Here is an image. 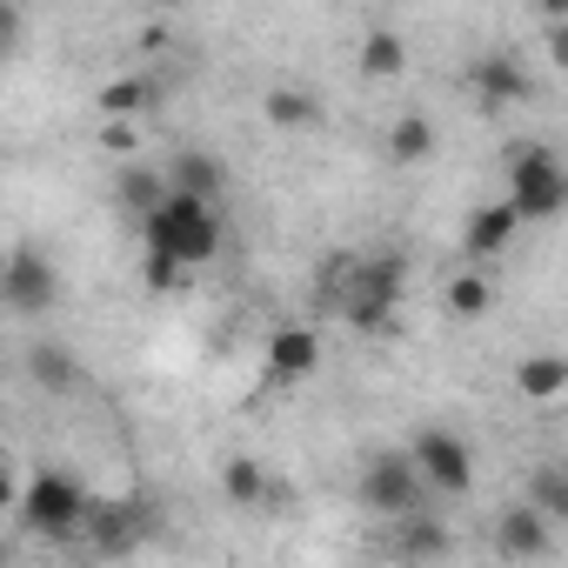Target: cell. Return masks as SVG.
<instances>
[{
    "label": "cell",
    "instance_id": "cell-11",
    "mask_svg": "<svg viewBox=\"0 0 568 568\" xmlns=\"http://www.w3.org/2000/svg\"><path fill=\"white\" fill-rule=\"evenodd\" d=\"M408 288V261L402 254H362L348 267V302H375V308H402Z\"/></svg>",
    "mask_w": 568,
    "mask_h": 568
},
{
    "label": "cell",
    "instance_id": "cell-20",
    "mask_svg": "<svg viewBox=\"0 0 568 568\" xmlns=\"http://www.w3.org/2000/svg\"><path fill=\"white\" fill-rule=\"evenodd\" d=\"M28 368H34V388H48V395H74L81 388V362L68 348H54V342H34Z\"/></svg>",
    "mask_w": 568,
    "mask_h": 568
},
{
    "label": "cell",
    "instance_id": "cell-23",
    "mask_svg": "<svg viewBox=\"0 0 568 568\" xmlns=\"http://www.w3.org/2000/svg\"><path fill=\"white\" fill-rule=\"evenodd\" d=\"M402 68H408L402 34H395V28H368V41H362V74H368V81H388V74H402Z\"/></svg>",
    "mask_w": 568,
    "mask_h": 568
},
{
    "label": "cell",
    "instance_id": "cell-17",
    "mask_svg": "<svg viewBox=\"0 0 568 568\" xmlns=\"http://www.w3.org/2000/svg\"><path fill=\"white\" fill-rule=\"evenodd\" d=\"M515 395L521 402H561L568 395V355H521L515 362Z\"/></svg>",
    "mask_w": 568,
    "mask_h": 568
},
{
    "label": "cell",
    "instance_id": "cell-5",
    "mask_svg": "<svg viewBox=\"0 0 568 568\" xmlns=\"http://www.w3.org/2000/svg\"><path fill=\"white\" fill-rule=\"evenodd\" d=\"M154 535H161V508L148 495H114V501H94V515H88V548L108 555V561L134 555Z\"/></svg>",
    "mask_w": 568,
    "mask_h": 568
},
{
    "label": "cell",
    "instance_id": "cell-28",
    "mask_svg": "<svg viewBox=\"0 0 568 568\" xmlns=\"http://www.w3.org/2000/svg\"><path fill=\"white\" fill-rule=\"evenodd\" d=\"M541 48H548V61H555V68H561V74H568V21H555V28H548V41H541Z\"/></svg>",
    "mask_w": 568,
    "mask_h": 568
},
{
    "label": "cell",
    "instance_id": "cell-21",
    "mask_svg": "<svg viewBox=\"0 0 568 568\" xmlns=\"http://www.w3.org/2000/svg\"><path fill=\"white\" fill-rule=\"evenodd\" d=\"M261 114H267L274 128H315V121H322V101H315L308 88H267V94H261Z\"/></svg>",
    "mask_w": 568,
    "mask_h": 568
},
{
    "label": "cell",
    "instance_id": "cell-12",
    "mask_svg": "<svg viewBox=\"0 0 568 568\" xmlns=\"http://www.w3.org/2000/svg\"><path fill=\"white\" fill-rule=\"evenodd\" d=\"M168 187L221 207V194H227V161H221V154H207V148H181V154L168 161Z\"/></svg>",
    "mask_w": 568,
    "mask_h": 568
},
{
    "label": "cell",
    "instance_id": "cell-22",
    "mask_svg": "<svg viewBox=\"0 0 568 568\" xmlns=\"http://www.w3.org/2000/svg\"><path fill=\"white\" fill-rule=\"evenodd\" d=\"M488 308H495L488 274H481V267H462V274L448 281V315H455V322H481Z\"/></svg>",
    "mask_w": 568,
    "mask_h": 568
},
{
    "label": "cell",
    "instance_id": "cell-13",
    "mask_svg": "<svg viewBox=\"0 0 568 568\" xmlns=\"http://www.w3.org/2000/svg\"><path fill=\"white\" fill-rule=\"evenodd\" d=\"M515 227H521V214H515L508 201H481V207L468 214V227H462V254L481 267V261H495V254L515 241Z\"/></svg>",
    "mask_w": 568,
    "mask_h": 568
},
{
    "label": "cell",
    "instance_id": "cell-6",
    "mask_svg": "<svg viewBox=\"0 0 568 568\" xmlns=\"http://www.w3.org/2000/svg\"><path fill=\"white\" fill-rule=\"evenodd\" d=\"M408 455H415L428 495H468V488H475V448H468L455 428H422V435L408 442Z\"/></svg>",
    "mask_w": 568,
    "mask_h": 568
},
{
    "label": "cell",
    "instance_id": "cell-7",
    "mask_svg": "<svg viewBox=\"0 0 568 568\" xmlns=\"http://www.w3.org/2000/svg\"><path fill=\"white\" fill-rule=\"evenodd\" d=\"M0 295H8V308L21 315V322H34V315H48L54 302H61V274H54V261L41 254V247H14L8 254V267H0Z\"/></svg>",
    "mask_w": 568,
    "mask_h": 568
},
{
    "label": "cell",
    "instance_id": "cell-9",
    "mask_svg": "<svg viewBox=\"0 0 568 568\" xmlns=\"http://www.w3.org/2000/svg\"><path fill=\"white\" fill-rule=\"evenodd\" d=\"M468 88H475V101H481V114H508L515 101H528V68H521V54L515 48H488V54H475V68H468Z\"/></svg>",
    "mask_w": 568,
    "mask_h": 568
},
{
    "label": "cell",
    "instance_id": "cell-14",
    "mask_svg": "<svg viewBox=\"0 0 568 568\" xmlns=\"http://www.w3.org/2000/svg\"><path fill=\"white\" fill-rule=\"evenodd\" d=\"M161 101V88L148 81V74H121V81H108L101 94H94V108H101V128H134L148 108Z\"/></svg>",
    "mask_w": 568,
    "mask_h": 568
},
{
    "label": "cell",
    "instance_id": "cell-16",
    "mask_svg": "<svg viewBox=\"0 0 568 568\" xmlns=\"http://www.w3.org/2000/svg\"><path fill=\"white\" fill-rule=\"evenodd\" d=\"M448 548H455V528L435 515H408L395 535V561H408V568H435V561H448Z\"/></svg>",
    "mask_w": 568,
    "mask_h": 568
},
{
    "label": "cell",
    "instance_id": "cell-15",
    "mask_svg": "<svg viewBox=\"0 0 568 568\" xmlns=\"http://www.w3.org/2000/svg\"><path fill=\"white\" fill-rule=\"evenodd\" d=\"M174 187L161 181V168H148V161H128L121 174H114V201H121V214H134L141 227L161 214V201H168Z\"/></svg>",
    "mask_w": 568,
    "mask_h": 568
},
{
    "label": "cell",
    "instance_id": "cell-8",
    "mask_svg": "<svg viewBox=\"0 0 568 568\" xmlns=\"http://www.w3.org/2000/svg\"><path fill=\"white\" fill-rule=\"evenodd\" d=\"M315 368H322V335H315V328L281 322V328L267 335V348H261V375H267L274 388H302Z\"/></svg>",
    "mask_w": 568,
    "mask_h": 568
},
{
    "label": "cell",
    "instance_id": "cell-25",
    "mask_svg": "<svg viewBox=\"0 0 568 568\" xmlns=\"http://www.w3.org/2000/svg\"><path fill=\"white\" fill-rule=\"evenodd\" d=\"M342 315L355 335H395L402 328V308H375V302H342Z\"/></svg>",
    "mask_w": 568,
    "mask_h": 568
},
{
    "label": "cell",
    "instance_id": "cell-27",
    "mask_svg": "<svg viewBox=\"0 0 568 568\" xmlns=\"http://www.w3.org/2000/svg\"><path fill=\"white\" fill-rule=\"evenodd\" d=\"M14 41H21V8L0 0V54H14Z\"/></svg>",
    "mask_w": 568,
    "mask_h": 568
},
{
    "label": "cell",
    "instance_id": "cell-26",
    "mask_svg": "<svg viewBox=\"0 0 568 568\" xmlns=\"http://www.w3.org/2000/svg\"><path fill=\"white\" fill-rule=\"evenodd\" d=\"M181 274H187L181 261H168V254H148V288H154V295H161V288H181Z\"/></svg>",
    "mask_w": 568,
    "mask_h": 568
},
{
    "label": "cell",
    "instance_id": "cell-29",
    "mask_svg": "<svg viewBox=\"0 0 568 568\" xmlns=\"http://www.w3.org/2000/svg\"><path fill=\"white\" fill-rule=\"evenodd\" d=\"M101 141H108L114 154H128V148H134V128H101Z\"/></svg>",
    "mask_w": 568,
    "mask_h": 568
},
{
    "label": "cell",
    "instance_id": "cell-4",
    "mask_svg": "<svg viewBox=\"0 0 568 568\" xmlns=\"http://www.w3.org/2000/svg\"><path fill=\"white\" fill-rule=\"evenodd\" d=\"M422 501H428V481H422V468H415L408 448H388V455H375L362 468V508L368 515L408 521V515H422Z\"/></svg>",
    "mask_w": 568,
    "mask_h": 568
},
{
    "label": "cell",
    "instance_id": "cell-24",
    "mask_svg": "<svg viewBox=\"0 0 568 568\" xmlns=\"http://www.w3.org/2000/svg\"><path fill=\"white\" fill-rule=\"evenodd\" d=\"M521 501H535L548 521H568V468H535Z\"/></svg>",
    "mask_w": 568,
    "mask_h": 568
},
{
    "label": "cell",
    "instance_id": "cell-10",
    "mask_svg": "<svg viewBox=\"0 0 568 568\" xmlns=\"http://www.w3.org/2000/svg\"><path fill=\"white\" fill-rule=\"evenodd\" d=\"M548 548H555V521H548L535 501H515V508L495 515V555H501V561H521V568H528V561H541Z\"/></svg>",
    "mask_w": 568,
    "mask_h": 568
},
{
    "label": "cell",
    "instance_id": "cell-1",
    "mask_svg": "<svg viewBox=\"0 0 568 568\" xmlns=\"http://www.w3.org/2000/svg\"><path fill=\"white\" fill-rule=\"evenodd\" d=\"M88 515H94V501H88V481L74 475V468H41L28 488H21V521H28V535L34 541H81L88 535Z\"/></svg>",
    "mask_w": 568,
    "mask_h": 568
},
{
    "label": "cell",
    "instance_id": "cell-19",
    "mask_svg": "<svg viewBox=\"0 0 568 568\" xmlns=\"http://www.w3.org/2000/svg\"><path fill=\"white\" fill-rule=\"evenodd\" d=\"M221 495H227L234 508H267V501H274V475H267L254 455H234V462L221 468Z\"/></svg>",
    "mask_w": 568,
    "mask_h": 568
},
{
    "label": "cell",
    "instance_id": "cell-3",
    "mask_svg": "<svg viewBox=\"0 0 568 568\" xmlns=\"http://www.w3.org/2000/svg\"><path fill=\"white\" fill-rule=\"evenodd\" d=\"M508 207L521 221H561L568 214V161L541 141H521L508 154Z\"/></svg>",
    "mask_w": 568,
    "mask_h": 568
},
{
    "label": "cell",
    "instance_id": "cell-18",
    "mask_svg": "<svg viewBox=\"0 0 568 568\" xmlns=\"http://www.w3.org/2000/svg\"><path fill=\"white\" fill-rule=\"evenodd\" d=\"M435 148H442V134H435L428 114H402L388 128V161L395 168H422V161H435Z\"/></svg>",
    "mask_w": 568,
    "mask_h": 568
},
{
    "label": "cell",
    "instance_id": "cell-2",
    "mask_svg": "<svg viewBox=\"0 0 568 568\" xmlns=\"http://www.w3.org/2000/svg\"><path fill=\"white\" fill-rule=\"evenodd\" d=\"M141 241H148V254H168L181 267H201V261L221 254V207L214 201H194V194H168L161 214L141 227Z\"/></svg>",
    "mask_w": 568,
    "mask_h": 568
}]
</instances>
